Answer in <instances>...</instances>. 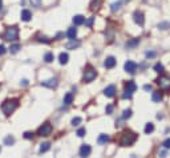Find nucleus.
Wrapping results in <instances>:
<instances>
[{
    "label": "nucleus",
    "instance_id": "f257e3e1",
    "mask_svg": "<svg viewBox=\"0 0 170 158\" xmlns=\"http://www.w3.org/2000/svg\"><path fill=\"white\" fill-rule=\"evenodd\" d=\"M137 140V134L132 130H125L122 132L121 138H120V145L121 146H132Z\"/></svg>",
    "mask_w": 170,
    "mask_h": 158
},
{
    "label": "nucleus",
    "instance_id": "f03ea898",
    "mask_svg": "<svg viewBox=\"0 0 170 158\" xmlns=\"http://www.w3.org/2000/svg\"><path fill=\"white\" fill-rule=\"evenodd\" d=\"M19 106V100L18 98H14V100H5L1 104V110L5 116H11L15 110L18 109Z\"/></svg>",
    "mask_w": 170,
    "mask_h": 158
},
{
    "label": "nucleus",
    "instance_id": "7ed1b4c3",
    "mask_svg": "<svg viewBox=\"0 0 170 158\" xmlns=\"http://www.w3.org/2000/svg\"><path fill=\"white\" fill-rule=\"evenodd\" d=\"M19 36V28L18 27H8L5 32L3 33V39L7 41H14Z\"/></svg>",
    "mask_w": 170,
    "mask_h": 158
},
{
    "label": "nucleus",
    "instance_id": "20e7f679",
    "mask_svg": "<svg viewBox=\"0 0 170 158\" xmlns=\"http://www.w3.org/2000/svg\"><path fill=\"white\" fill-rule=\"evenodd\" d=\"M137 90V85H135L134 81H128V83L125 84V93H124V98H132V94Z\"/></svg>",
    "mask_w": 170,
    "mask_h": 158
},
{
    "label": "nucleus",
    "instance_id": "39448f33",
    "mask_svg": "<svg viewBox=\"0 0 170 158\" xmlns=\"http://www.w3.org/2000/svg\"><path fill=\"white\" fill-rule=\"evenodd\" d=\"M156 83L160 85V88L162 90H170V79L166 76H161L156 80Z\"/></svg>",
    "mask_w": 170,
    "mask_h": 158
},
{
    "label": "nucleus",
    "instance_id": "423d86ee",
    "mask_svg": "<svg viewBox=\"0 0 170 158\" xmlns=\"http://www.w3.org/2000/svg\"><path fill=\"white\" fill-rule=\"evenodd\" d=\"M96 77H97V72H96L93 68H88L87 71L84 72L83 80H84V83H92Z\"/></svg>",
    "mask_w": 170,
    "mask_h": 158
},
{
    "label": "nucleus",
    "instance_id": "0eeeda50",
    "mask_svg": "<svg viewBox=\"0 0 170 158\" xmlns=\"http://www.w3.org/2000/svg\"><path fill=\"white\" fill-rule=\"evenodd\" d=\"M52 133V125L49 124V122H45V124H43L41 126L39 127L37 130V134L39 136H44V137H47V136H49V134Z\"/></svg>",
    "mask_w": 170,
    "mask_h": 158
},
{
    "label": "nucleus",
    "instance_id": "6e6552de",
    "mask_svg": "<svg viewBox=\"0 0 170 158\" xmlns=\"http://www.w3.org/2000/svg\"><path fill=\"white\" fill-rule=\"evenodd\" d=\"M90 153H92V148H90L89 145H87V144L81 145V148H80V155H81V158L89 157Z\"/></svg>",
    "mask_w": 170,
    "mask_h": 158
},
{
    "label": "nucleus",
    "instance_id": "1a4fd4ad",
    "mask_svg": "<svg viewBox=\"0 0 170 158\" xmlns=\"http://www.w3.org/2000/svg\"><path fill=\"white\" fill-rule=\"evenodd\" d=\"M133 19H134V21L137 23L138 25H144V23H145V19H144V14L141 12V11H135L134 14H133Z\"/></svg>",
    "mask_w": 170,
    "mask_h": 158
},
{
    "label": "nucleus",
    "instance_id": "9d476101",
    "mask_svg": "<svg viewBox=\"0 0 170 158\" xmlns=\"http://www.w3.org/2000/svg\"><path fill=\"white\" fill-rule=\"evenodd\" d=\"M116 92H117V89H116V86L114 85H109L105 88L104 90V94L106 97H109V98H112V97H114L116 96Z\"/></svg>",
    "mask_w": 170,
    "mask_h": 158
},
{
    "label": "nucleus",
    "instance_id": "9b49d317",
    "mask_svg": "<svg viewBox=\"0 0 170 158\" xmlns=\"http://www.w3.org/2000/svg\"><path fill=\"white\" fill-rule=\"evenodd\" d=\"M41 85L45 86V88H51V89H53V88H56V86L59 85V81H57L56 79H51V80H47V81H43Z\"/></svg>",
    "mask_w": 170,
    "mask_h": 158
},
{
    "label": "nucleus",
    "instance_id": "f8f14e48",
    "mask_svg": "<svg viewBox=\"0 0 170 158\" xmlns=\"http://www.w3.org/2000/svg\"><path fill=\"white\" fill-rule=\"evenodd\" d=\"M116 58L113 57V56H109V57H106V60L104 61V66L106 69H112V68H114V65H116Z\"/></svg>",
    "mask_w": 170,
    "mask_h": 158
},
{
    "label": "nucleus",
    "instance_id": "ddd939ff",
    "mask_svg": "<svg viewBox=\"0 0 170 158\" xmlns=\"http://www.w3.org/2000/svg\"><path fill=\"white\" fill-rule=\"evenodd\" d=\"M135 69H137V64H135L134 61H126L125 62V71L128 73H134L135 72Z\"/></svg>",
    "mask_w": 170,
    "mask_h": 158
},
{
    "label": "nucleus",
    "instance_id": "4468645a",
    "mask_svg": "<svg viewBox=\"0 0 170 158\" xmlns=\"http://www.w3.org/2000/svg\"><path fill=\"white\" fill-rule=\"evenodd\" d=\"M102 3H104V0H92V3H90V11H98Z\"/></svg>",
    "mask_w": 170,
    "mask_h": 158
},
{
    "label": "nucleus",
    "instance_id": "2eb2a0df",
    "mask_svg": "<svg viewBox=\"0 0 170 158\" xmlns=\"http://www.w3.org/2000/svg\"><path fill=\"white\" fill-rule=\"evenodd\" d=\"M21 20L23 21H29L32 19V14H31V11H28V9H23L21 11Z\"/></svg>",
    "mask_w": 170,
    "mask_h": 158
},
{
    "label": "nucleus",
    "instance_id": "dca6fc26",
    "mask_svg": "<svg viewBox=\"0 0 170 158\" xmlns=\"http://www.w3.org/2000/svg\"><path fill=\"white\" fill-rule=\"evenodd\" d=\"M85 23V17L83 15H76V16L73 17V24L75 25H81Z\"/></svg>",
    "mask_w": 170,
    "mask_h": 158
},
{
    "label": "nucleus",
    "instance_id": "f3484780",
    "mask_svg": "<svg viewBox=\"0 0 170 158\" xmlns=\"http://www.w3.org/2000/svg\"><path fill=\"white\" fill-rule=\"evenodd\" d=\"M152 100H153V102H160V101H162V93H161L160 90H157V92H153Z\"/></svg>",
    "mask_w": 170,
    "mask_h": 158
},
{
    "label": "nucleus",
    "instance_id": "a211bd4d",
    "mask_svg": "<svg viewBox=\"0 0 170 158\" xmlns=\"http://www.w3.org/2000/svg\"><path fill=\"white\" fill-rule=\"evenodd\" d=\"M66 36H68V39H69V40L76 39V36H77V28H69V29H68V32H66Z\"/></svg>",
    "mask_w": 170,
    "mask_h": 158
},
{
    "label": "nucleus",
    "instance_id": "6ab92c4d",
    "mask_svg": "<svg viewBox=\"0 0 170 158\" xmlns=\"http://www.w3.org/2000/svg\"><path fill=\"white\" fill-rule=\"evenodd\" d=\"M80 45H81L80 41H77V40L75 41V39H73V40H70V41L66 44V48L68 49H75V48H79Z\"/></svg>",
    "mask_w": 170,
    "mask_h": 158
},
{
    "label": "nucleus",
    "instance_id": "aec40b11",
    "mask_svg": "<svg viewBox=\"0 0 170 158\" xmlns=\"http://www.w3.org/2000/svg\"><path fill=\"white\" fill-rule=\"evenodd\" d=\"M68 58H69V56H68V53H60V56H59V60H60V64L61 65H65L66 62H68Z\"/></svg>",
    "mask_w": 170,
    "mask_h": 158
},
{
    "label": "nucleus",
    "instance_id": "412c9836",
    "mask_svg": "<svg viewBox=\"0 0 170 158\" xmlns=\"http://www.w3.org/2000/svg\"><path fill=\"white\" fill-rule=\"evenodd\" d=\"M109 141V136L108 134H100L98 136V140H97V142L100 145H104V144H106V142Z\"/></svg>",
    "mask_w": 170,
    "mask_h": 158
},
{
    "label": "nucleus",
    "instance_id": "4be33fe9",
    "mask_svg": "<svg viewBox=\"0 0 170 158\" xmlns=\"http://www.w3.org/2000/svg\"><path fill=\"white\" fill-rule=\"evenodd\" d=\"M138 44H140V39H133V40L126 43V48H135Z\"/></svg>",
    "mask_w": 170,
    "mask_h": 158
},
{
    "label": "nucleus",
    "instance_id": "5701e85b",
    "mask_svg": "<svg viewBox=\"0 0 170 158\" xmlns=\"http://www.w3.org/2000/svg\"><path fill=\"white\" fill-rule=\"evenodd\" d=\"M72 101H73V94L72 93H66L65 96H64V104L69 105V104H72Z\"/></svg>",
    "mask_w": 170,
    "mask_h": 158
},
{
    "label": "nucleus",
    "instance_id": "b1692460",
    "mask_svg": "<svg viewBox=\"0 0 170 158\" xmlns=\"http://www.w3.org/2000/svg\"><path fill=\"white\" fill-rule=\"evenodd\" d=\"M51 149V144L49 142H44V144H41V146H40V153H47V151Z\"/></svg>",
    "mask_w": 170,
    "mask_h": 158
},
{
    "label": "nucleus",
    "instance_id": "393cba45",
    "mask_svg": "<svg viewBox=\"0 0 170 158\" xmlns=\"http://www.w3.org/2000/svg\"><path fill=\"white\" fill-rule=\"evenodd\" d=\"M53 60H55V56H53V53H51V52L45 53V56H44V61L45 62H52Z\"/></svg>",
    "mask_w": 170,
    "mask_h": 158
},
{
    "label": "nucleus",
    "instance_id": "a878e982",
    "mask_svg": "<svg viewBox=\"0 0 170 158\" xmlns=\"http://www.w3.org/2000/svg\"><path fill=\"white\" fill-rule=\"evenodd\" d=\"M4 144L8 145V146H11V145L15 144V138L12 137V136H7V137L4 138Z\"/></svg>",
    "mask_w": 170,
    "mask_h": 158
},
{
    "label": "nucleus",
    "instance_id": "bb28decb",
    "mask_svg": "<svg viewBox=\"0 0 170 158\" xmlns=\"http://www.w3.org/2000/svg\"><path fill=\"white\" fill-rule=\"evenodd\" d=\"M154 71H156L157 73H163V71H165V68H163V65L161 64V62H157L156 65H154Z\"/></svg>",
    "mask_w": 170,
    "mask_h": 158
},
{
    "label": "nucleus",
    "instance_id": "cd10ccee",
    "mask_svg": "<svg viewBox=\"0 0 170 158\" xmlns=\"http://www.w3.org/2000/svg\"><path fill=\"white\" fill-rule=\"evenodd\" d=\"M158 28L162 29V31L169 29V28H170V21H163V23H160V24H158Z\"/></svg>",
    "mask_w": 170,
    "mask_h": 158
},
{
    "label": "nucleus",
    "instance_id": "c85d7f7f",
    "mask_svg": "<svg viewBox=\"0 0 170 158\" xmlns=\"http://www.w3.org/2000/svg\"><path fill=\"white\" fill-rule=\"evenodd\" d=\"M20 44H14V45H11V48H9V51H11V53H18L19 51H20Z\"/></svg>",
    "mask_w": 170,
    "mask_h": 158
},
{
    "label": "nucleus",
    "instance_id": "c756f323",
    "mask_svg": "<svg viewBox=\"0 0 170 158\" xmlns=\"http://www.w3.org/2000/svg\"><path fill=\"white\" fill-rule=\"evenodd\" d=\"M153 130H154V125H153L152 122L146 124V126H145V133H146V134H150Z\"/></svg>",
    "mask_w": 170,
    "mask_h": 158
},
{
    "label": "nucleus",
    "instance_id": "7c9ffc66",
    "mask_svg": "<svg viewBox=\"0 0 170 158\" xmlns=\"http://www.w3.org/2000/svg\"><path fill=\"white\" fill-rule=\"evenodd\" d=\"M120 8H121V1H117V3H113L110 5V9L113 11V12H116V11H120Z\"/></svg>",
    "mask_w": 170,
    "mask_h": 158
},
{
    "label": "nucleus",
    "instance_id": "2f4dec72",
    "mask_svg": "<svg viewBox=\"0 0 170 158\" xmlns=\"http://www.w3.org/2000/svg\"><path fill=\"white\" fill-rule=\"evenodd\" d=\"M130 117H132V110H130V109L124 110V113H122V118H124V120H128V118H130Z\"/></svg>",
    "mask_w": 170,
    "mask_h": 158
},
{
    "label": "nucleus",
    "instance_id": "473e14b6",
    "mask_svg": "<svg viewBox=\"0 0 170 158\" xmlns=\"http://www.w3.org/2000/svg\"><path fill=\"white\" fill-rule=\"evenodd\" d=\"M81 121H83L81 117H75V118L72 120V125H73V126H77V125L81 124Z\"/></svg>",
    "mask_w": 170,
    "mask_h": 158
},
{
    "label": "nucleus",
    "instance_id": "72a5a7b5",
    "mask_svg": "<svg viewBox=\"0 0 170 158\" xmlns=\"http://www.w3.org/2000/svg\"><path fill=\"white\" fill-rule=\"evenodd\" d=\"M29 3H31L32 7L39 8L40 5H41V0H29Z\"/></svg>",
    "mask_w": 170,
    "mask_h": 158
},
{
    "label": "nucleus",
    "instance_id": "f704fd0d",
    "mask_svg": "<svg viewBox=\"0 0 170 158\" xmlns=\"http://www.w3.org/2000/svg\"><path fill=\"white\" fill-rule=\"evenodd\" d=\"M37 41L45 43V44H49V43H51V40H49L48 37H45V36H39V37H37Z\"/></svg>",
    "mask_w": 170,
    "mask_h": 158
},
{
    "label": "nucleus",
    "instance_id": "c9c22d12",
    "mask_svg": "<svg viewBox=\"0 0 170 158\" xmlns=\"http://www.w3.org/2000/svg\"><path fill=\"white\" fill-rule=\"evenodd\" d=\"M85 134H87L85 127H81V129H79V130H77V136H79V137H84Z\"/></svg>",
    "mask_w": 170,
    "mask_h": 158
},
{
    "label": "nucleus",
    "instance_id": "e433bc0d",
    "mask_svg": "<svg viewBox=\"0 0 170 158\" xmlns=\"http://www.w3.org/2000/svg\"><path fill=\"white\" fill-rule=\"evenodd\" d=\"M93 21H94V17H89V19H88L87 21H85V24H87V27H92V25H93Z\"/></svg>",
    "mask_w": 170,
    "mask_h": 158
},
{
    "label": "nucleus",
    "instance_id": "4c0bfd02",
    "mask_svg": "<svg viewBox=\"0 0 170 158\" xmlns=\"http://www.w3.org/2000/svg\"><path fill=\"white\" fill-rule=\"evenodd\" d=\"M24 138H25V140H32V138H33V133H31V132H25V133H24Z\"/></svg>",
    "mask_w": 170,
    "mask_h": 158
},
{
    "label": "nucleus",
    "instance_id": "58836bf2",
    "mask_svg": "<svg viewBox=\"0 0 170 158\" xmlns=\"http://www.w3.org/2000/svg\"><path fill=\"white\" fill-rule=\"evenodd\" d=\"M162 145H163V148H165V149H170V138H167V140H165Z\"/></svg>",
    "mask_w": 170,
    "mask_h": 158
},
{
    "label": "nucleus",
    "instance_id": "ea45409f",
    "mask_svg": "<svg viewBox=\"0 0 170 158\" xmlns=\"http://www.w3.org/2000/svg\"><path fill=\"white\" fill-rule=\"evenodd\" d=\"M7 52V49H5V47L4 45H0V55H4Z\"/></svg>",
    "mask_w": 170,
    "mask_h": 158
},
{
    "label": "nucleus",
    "instance_id": "a19ab883",
    "mask_svg": "<svg viewBox=\"0 0 170 158\" xmlns=\"http://www.w3.org/2000/svg\"><path fill=\"white\" fill-rule=\"evenodd\" d=\"M145 55H146V57H154L156 53H154V52H146Z\"/></svg>",
    "mask_w": 170,
    "mask_h": 158
},
{
    "label": "nucleus",
    "instance_id": "79ce46f5",
    "mask_svg": "<svg viewBox=\"0 0 170 158\" xmlns=\"http://www.w3.org/2000/svg\"><path fill=\"white\" fill-rule=\"evenodd\" d=\"M112 110H113V106H112V105H108V106H106V113H108V114H110V113H112Z\"/></svg>",
    "mask_w": 170,
    "mask_h": 158
},
{
    "label": "nucleus",
    "instance_id": "37998d69",
    "mask_svg": "<svg viewBox=\"0 0 170 158\" xmlns=\"http://www.w3.org/2000/svg\"><path fill=\"white\" fill-rule=\"evenodd\" d=\"M21 85H23V86H27L28 85V80H21Z\"/></svg>",
    "mask_w": 170,
    "mask_h": 158
},
{
    "label": "nucleus",
    "instance_id": "c03bdc74",
    "mask_svg": "<svg viewBox=\"0 0 170 158\" xmlns=\"http://www.w3.org/2000/svg\"><path fill=\"white\" fill-rule=\"evenodd\" d=\"M160 157H161V158H165V157H166V151H161V153H160Z\"/></svg>",
    "mask_w": 170,
    "mask_h": 158
},
{
    "label": "nucleus",
    "instance_id": "a18cd8bd",
    "mask_svg": "<svg viewBox=\"0 0 170 158\" xmlns=\"http://www.w3.org/2000/svg\"><path fill=\"white\" fill-rule=\"evenodd\" d=\"M144 89H145V90H150V89H152V86H150V85H144Z\"/></svg>",
    "mask_w": 170,
    "mask_h": 158
},
{
    "label": "nucleus",
    "instance_id": "49530a36",
    "mask_svg": "<svg viewBox=\"0 0 170 158\" xmlns=\"http://www.w3.org/2000/svg\"><path fill=\"white\" fill-rule=\"evenodd\" d=\"M1 7H3V1L0 0V9H1Z\"/></svg>",
    "mask_w": 170,
    "mask_h": 158
},
{
    "label": "nucleus",
    "instance_id": "de8ad7c7",
    "mask_svg": "<svg viewBox=\"0 0 170 158\" xmlns=\"http://www.w3.org/2000/svg\"><path fill=\"white\" fill-rule=\"evenodd\" d=\"M121 1H122V3H128L129 0H121Z\"/></svg>",
    "mask_w": 170,
    "mask_h": 158
},
{
    "label": "nucleus",
    "instance_id": "09e8293b",
    "mask_svg": "<svg viewBox=\"0 0 170 158\" xmlns=\"http://www.w3.org/2000/svg\"><path fill=\"white\" fill-rule=\"evenodd\" d=\"M0 151H1V149H0Z\"/></svg>",
    "mask_w": 170,
    "mask_h": 158
}]
</instances>
